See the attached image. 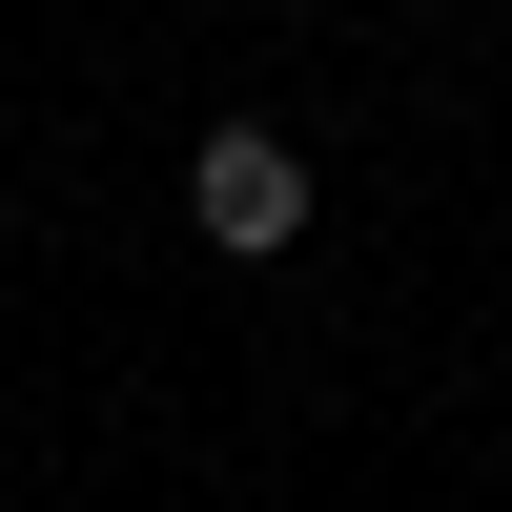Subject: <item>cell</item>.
Instances as JSON below:
<instances>
[{
    "label": "cell",
    "mask_w": 512,
    "mask_h": 512,
    "mask_svg": "<svg viewBox=\"0 0 512 512\" xmlns=\"http://www.w3.org/2000/svg\"><path fill=\"white\" fill-rule=\"evenodd\" d=\"M185 226L226 246V267L308 246V144H287V123H205V144H185Z\"/></svg>",
    "instance_id": "6da1fadb"
}]
</instances>
